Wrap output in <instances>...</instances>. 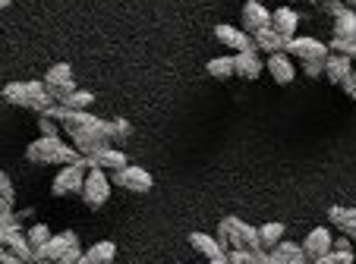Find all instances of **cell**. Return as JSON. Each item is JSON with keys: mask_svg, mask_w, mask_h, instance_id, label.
<instances>
[{"mask_svg": "<svg viewBox=\"0 0 356 264\" xmlns=\"http://www.w3.org/2000/svg\"><path fill=\"white\" fill-rule=\"evenodd\" d=\"M343 3H350V0H343Z\"/></svg>", "mask_w": 356, "mask_h": 264, "instance_id": "50", "label": "cell"}, {"mask_svg": "<svg viewBox=\"0 0 356 264\" xmlns=\"http://www.w3.org/2000/svg\"><path fill=\"white\" fill-rule=\"evenodd\" d=\"M79 195H82V202H86L92 211L104 208V204L111 202V176L104 173L101 167H92L86 173V183H82Z\"/></svg>", "mask_w": 356, "mask_h": 264, "instance_id": "4", "label": "cell"}, {"mask_svg": "<svg viewBox=\"0 0 356 264\" xmlns=\"http://www.w3.org/2000/svg\"><path fill=\"white\" fill-rule=\"evenodd\" d=\"M0 264H26L19 255H13L10 249H0Z\"/></svg>", "mask_w": 356, "mask_h": 264, "instance_id": "39", "label": "cell"}, {"mask_svg": "<svg viewBox=\"0 0 356 264\" xmlns=\"http://www.w3.org/2000/svg\"><path fill=\"white\" fill-rule=\"evenodd\" d=\"M318 7H322V13H328L331 19H337L341 13H347V10H350L343 0H318Z\"/></svg>", "mask_w": 356, "mask_h": 264, "instance_id": "28", "label": "cell"}, {"mask_svg": "<svg viewBox=\"0 0 356 264\" xmlns=\"http://www.w3.org/2000/svg\"><path fill=\"white\" fill-rule=\"evenodd\" d=\"M350 60H356V44H353V51H350Z\"/></svg>", "mask_w": 356, "mask_h": 264, "instance_id": "45", "label": "cell"}, {"mask_svg": "<svg viewBox=\"0 0 356 264\" xmlns=\"http://www.w3.org/2000/svg\"><path fill=\"white\" fill-rule=\"evenodd\" d=\"M127 151H120V148H114V145H104V148H98L95 155H88L86 157V167L92 170V167H101V170H120V167H127Z\"/></svg>", "mask_w": 356, "mask_h": 264, "instance_id": "11", "label": "cell"}, {"mask_svg": "<svg viewBox=\"0 0 356 264\" xmlns=\"http://www.w3.org/2000/svg\"><path fill=\"white\" fill-rule=\"evenodd\" d=\"M209 264H230V261H227V258H224V255H221V258H211V261H209Z\"/></svg>", "mask_w": 356, "mask_h": 264, "instance_id": "43", "label": "cell"}, {"mask_svg": "<svg viewBox=\"0 0 356 264\" xmlns=\"http://www.w3.org/2000/svg\"><path fill=\"white\" fill-rule=\"evenodd\" d=\"M92 104H95V95H92V91H86V88H76L73 95H67L63 107H70V110H88Z\"/></svg>", "mask_w": 356, "mask_h": 264, "instance_id": "25", "label": "cell"}, {"mask_svg": "<svg viewBox=\"0 0 356 264\" xmlns=\"http://www.w3.org/2000/svg\"><path fill=\"white\" fill-rule=\"evenodd\" d=\"M10 3H13V0H0V10H7Z\"/></svg>", "mask_w": 356, "mask_h": 264, "instance_id": "44", "label": "cell"}, {"mask_svg": "<svg viewBox=\"0 0 356 264\" xmlns=\"http://www.w3.org/2000/svg\"><path fill=\"white\" fill-rule=\"evenodd\" d=\"M309 3H318V0H309Z\"/></svg>", "mask_w": 356, "mask_h": 264, "instance_id": "48", "label": "cell"}, {"mask_svg": "<svg viewBox=\"0 0 356 264\" xmlns=\"http://www.w3.org/2000/svg\"><path fill=\"white\" fill-rule=\"evenodd\" d=\"M51 264H60V261H51Z\"/></svg>", "mask_w": 356, "mask_h": 264, "instance_id": "49", "label": "cell"}, {"mask_svg": "<svg viewBox=\"0 0 356 264\" xmlns=\"http://www.w3.org/2000/svg\"><path fill=\"white\" fill-rule=\"evenodd\" d=\"M51 236H54V233H51V227H47V224H32V227L26 230V239H29V245H32V249L44 245Z\"/></svg>", "mask_w": 356, "mask_h": 264, "instance_id": "26", "label": "cell"}, {"mask_svg": "<svg viewBox=\"0 0 356 264\" xmlns=\"http://www.w3.org/2000/svg\"><path fill=\"white\" fill-rule=\"evenodd\" d=\"M262 69H265V60L259 57V51H240V54H234V76H240V79L256 82L262 76Z\"/></svg>", "mask_w": 356, "mask_h": 264, "instance_id": "12", "label": "cell"}, {"mask_svg": "<svg viewBox=\"0 0 356 264\" xmlns=\"http://www.w3.org/2000/svg\"><path fill=\"white\" fill-rule=\"evenodd\" d=\"M350 73H353V60H350V57H343V54L325 57V79H328L331 85H341Z\"/></svg>", "mask_w": 356, "mask_h": 264, "instance_id": "16", "label": "cell"}, {"mask_svg": "<svg viewBox=\"0 0 356 264\" xmlns=\"http://www.w3.org/2000/svg\"><path fill=\"white\" fill-rule=\"evenodd\" d=\"M312 264H353V252H325V255L312 258Z\"/></svg>", "mask_w": 356, "mask_h": 264, "instance_id": "27", "label": "cell"}, {"mask_svg": "<svg viewBox=\"0 0 356 264\" xmlns=\"http://www.w3.org/2000/svg\"><path fill=\"white\" fill-rule=\"evenodd\" d=\"M284 54L287 57H296V60H325V57L331 54L328 44L318 38H309V35H293V38L284 44Z\"/></svg>", "mask_w": 356, "mask_h": 264, "instance_id": "8", "label": "cell"}, {"mask_svg": "<svg viewBox=\"0 0 356 264\" xmlns=\"http://www.w3.org/2000/svg\"><path fill=\"white\" fill-rule=\"evenodd\" d=\"M86 157H82V164H67V167L57 170L54 183H51V192H54L57 198H67V195H76V192H82V183H86Z\"/></svg>", "mask_w": 356, "mask_h": 264, "instance_id": "5", "label": "cell"}, {"mask_svg": "<svg viewBox=\"0 0 356 264\" xmlns=\"http://www.w3.org/2000/svg\"><path fill=\"white\" fill-rule=\"evenodd\" d=\"M26 161L29 164H82V155L67 145L60 136H38L35 142L26 145Z\"/></svg>", "mask_w": 356, "mask_h": 264, "instance_id": "2", "label": "cell"}, {"mask_svg": "<svg viewBox=\"0 0 356 264\" xmlns=\"http://www.w3.org/2000/svg\"><path fill=\"white\" fill-rule=\"evenodd\" d=\"M331 249H334V252H353V239H347V236H337L334 243H331Z\"/></svg>", "mask_w": 356, "mask_h": 264, "instance_id": "38", "label": "cell"}, {"mask_svg": "<svg viewBox=\"0 0 356 264\" xmlns=\"http://www.w3.org/2000/svg\"><path fill=\"white\" fill-rule=\"evenodd\" d=\"M224 258H227L230 264H249L252 252H246V249H227V252H224Z\"/></svg>", "mask_w": 356, "mask_h": 264, "instance_id": "33", "label": "cell"}, {"mask_svg": "<svg viewBox=\"0 0 356 264\" xmlns=\"http://www.w3.org/2000/svg\"><path fill=\"white\" fill-rule=\"evenodd\" d=\"M111 186H120V189L142 195V192H148L152 186H155V179H152V173H148L145 167L127 164V167H120V170H114V173H111Z\"/></svg>", "mask_w": 356, "mask_h": 264, "instance_id": "6", "label": "cell"}, {"mask_svg": "<svg viewBox=\"0 0 356 264\" xmlns=\"http://www.w3.org/2000/svg\"><path fill=\"white\" fill-rule=\"evenodd\" d=\"M287 264H312V261H309V258H306V252H300V255H296V258H290Z\"/></svg>", "mask_w": 356, "mask_h": 264, "instance_id": "41", "label": "cell"}, {"mask_svg": "<svg viewBox=\"0 0 356 264\" xmlns=\"http://www.w3.org/2000/svg\"><path fill=\"white\" fill-rule=\"evenodd\" d=\"M343 214H347V208H343V204H331V208H328V220H331V227H337V230H341Z\"/></svg>", "mask_w": 356, "mask_h": 264, "instance_id": "35", "label": "cell"}, {"mask_svg": "<svg viewBox=\"0 0 356 264\" xmlns=\"http://www.w3.org/2000/svg\"><path fill=\"white\" fill-rule=\"evenodd\" d=\"M341 233L356 243V208H347V214H343V224H341Z\"/></svg>", "mask_w": 356, "mask_h": 264, "instance_id": "30", "label": "cell"}, {"mask_svg": "<svg viewBox=\"0 0 356 264\" xmlns=\"http://www.w3.org/2000/svg\"><path fill=\"white\" fill-rule=\"evenodd\" d=\"M331 243H334V236H331L328 227H316V230H309L306 239H302V252H306V258L312 261V258L331 252Z\"/></svg>", "mask_w": 356, "mask_h": 264, "instance_id": "15", "label": "cell"}, {"mask_svg": "<svg viewBox=\"0 0 356 264\" xmlns=\"http://www.w3.org/2000/svg\"><path fill=\"white\" fill-rule=\"evenodd\" d=\"M252 44H256V51H268V54H277V51H284V44L287 41L281 38V35L275 32V28H259L256 35H252Z\"/></svg>", "mask_w": 356, "mask_h": 264, "instance_id": "18", "label": "cell"}, {"mask_svg": "<svg viewBox=\"0 0 356 264\" xmlns=\"http://www.w3.org/2000/svg\"><path fill=\"white\" fill-rule=\"evenodd\" d=\"M249 264H271V258H268V252H265V249H259V252H252V258H249Z\"/></svg>", "mask_w": 356, "mask_h": 264, "instance_id": "40", "label": "cell"}, {"mask_svg": "<svg viewBox=\"0 0 356 264\" xmlns=\"http://www.w3.org/2000/svg\"><path fill=\"white\" fill-rule=\"evenodd\" d=\"M334 38H343V41H350V44H356V13L353 10H347V13H341L334 19Z\"/></svg>", "mask_w": 356, "mask_h": 264, "instance_id": "21", "label": "cell"}, {"mask_svg": "<svg viewBox=\"0 0 356 264\" xmlns=\"http://www.w3.org/2000/svg\"><path fill=\"white\" fill-rule=\"evenodd\" d=\"M3 249H10V252H13V255H19V258H22V261H26V264H32V255H35V249H32V245H29L26 233H13V236H10V243L3 245Z\"/></svg>", "mask_w": 356, "mask_h": 264, "instance_id": "23", "label": "cell"}, {"mask_svg": "<svg viewBox=\"0 0 356 264\" xmlns=\"http://www.w3.org/2000/svg\"><path fill=\"white\" fill-rule=\"evenodd\" d=\"M189 245H193V249L199 252L205 261H211V258H221V255H224V249H221V243H218V236H209V233H202V230L189 233Z\"/></svg>", "mask_w": 356, "mask_h": 264, "instance_id": "17", "label": "cell"}, {"mask_svg": "<svg viewBox=\"0 0 356 264\" xmlns=\"http://www.w3.org/2000/svg\"><path fill=\"white\" fill-rule=\"evenodd\" d=\"M265 69L271 73V79H275L277 85H290V82L296 79L293 57H287L284 51H277V54H268V60H265Z\"/></svg>", "mask_w": 356, "mask_h": 264, "instance_id": "13", "label": "cell"}, {"mask_svg": "<svg viewBox=\"0 0 356 264\" xmlns=\"http://www.w3.org/2000/svg\"><path fill=\"white\" fill-rule=\"evenodd\" d=\"M79 258H82V249H79V245H73V249H67V252H63L60 264H76V261H79Z\"/></svg>", "mask_w": 356, "mask_h": 264, "instance_id": "37", "label": "cell"}, {"mask_svg": "<svg viewBox=\"0 0 356 264\" xmlns=\"http://www.w3.org/2000/svg\"><path fill=\"white\" fill-rule=\"evenodd\" d=\"M290 3H300V0H290Z\"/></svg>", "mask_w": 356, "mask_h": 264, "instance_id": "46", "label": "cell"}, {"mask_svg": "<svg viewBox=\"0 0 356 264\" xmlns=\"http://www.w3.org/2000/svg\"><path fill=\"white\" fill-rule=\"evenodd\" d=\"M271 26V10L265 7L262 0H246L243 3V13H240V28L246 35H256L259 28H268Z\"/></svg>", "mask_w": 356, "mask_h": 264, "instance_id": "9", "label": "cell"}, {"mask_svg": "<svg viewBox=\"0 0 356 264\" xmlns=\"http://www.w3.org/2000/svg\"><path fill=\"white\" fill-rule=\"evenodd\" d=\"M350 3H356V0H350ZM350 3H347V7H350Z\"/></svg>", "mask_w": 356, "mask_h": 264, "instance_id": "47", "label": "cell"}, {"mask_svg": "<svg viewBox=\"0 0 356 264\" xmlns=\"http://www.w3.org/2000/svg\"><path fill=\"white\" fill-rule=\"evenodd\" d=\"M215 38L221 41L224 48H230V51H256V44H252V35H246L243 28H236V26H227V22H221V26H215Z\"/></svg>", "mask_w": 356, "mask_h": 264, "instance_id": "10", "label": "cell"}, {"mask_svg": "<svg viewBox=\"0 0 356 264\" xmlns=\"http://www.w3.org/2000/svg\"><path fill=\"white\" fill-rule=\"evenodd\" d=\"M302 76H306V79H322L325 60H302Z\"/></svg>", "mask_w": 356, "mask_h": 264, "instance_id": "29", "label": "cell"}, {"mask_svg": "<svg viewBox=\"0 0 356 264\" xmlns=\"http://www.w3.org/2000/svg\"><path fill=\"white\" fill-rule=\"evenodd\" d=\"M73 245H79V236H76L73 230H63V233H54V236L47 239L44 245H38L32 255V264H51V261H60L63 252L73 249Z\"/></svg>", "mask_w": 356, "mask_h": 264, "instance_id": "7", "label": "cell"}, {"mask_svg": "<svg viewBox=\"0 0 356 264\" xmlns=\"http://www.w3.org/2000/svg\"><path fill=\"white\" fill-rule=\"evenodd\" d=\"M86 255L92 258L95 264H111V261H114V258H117V245L111 243V239H98V243H95L92 249L86 252Z\"/></svg>", "mask_w": 356, "mask_h": 264, "instance_id": "22", "label": "cell"}, {"mask_svg": "<svg viewBox=\"0 0 356 264\" xmlns=\"http://www.w3.org/2000/svg\"><path fill=\"white\" fill-rule=\"evenodd\" d=\"M218 243L221 249H246V252H259L262 243H259V227L243 224L240 217H224L218 224Z\"/></svg>", "mask_w": 356, "mask_h": 264, "instance_id": "3", "label": "cell"}, {"mask_svg": "<svg viewBox=\"0 0 356 264\" xmlns=\"http://www.w3.org/2000/svg\"><path fill=\"white\" fill-rule=\"evenodd\" d=\"M38 132H41V136H60V123H54L51 116L41 114L38 116Z\"/></svg>", "mask_w": 356, "mask_h": 264, "instance_id": "31", "label": "cell"}, {"mask_svg": "<svg viewBox=\"0 0 356 264\" xmlns=\"http://www.w3.org/2000/svg\"><path fill=\"white\" fill-rule=\"evenodd\" d=\"M205 73H209L211 79H218V82H227L230 76H234V57H230V54H224V57H211L209 67H205Z\"/></svg>", "mask_w": 356, "mask_h": 264, "instance_id": "20", "label": "cell"}, {"mask_svg": "<svg viewBox=\"0 0 356 264\" xmlns=\"http://www.w3.org/2000/svg\"><path fill=\"white\" fill-rule=\"evenodd\" d=\"M133 136V123L129 120H108V142L114 145V142H123V139H129Z\"/></svg>", "mask_w": 356, "mask_h": 264, "instance_id": "24", "label": "cell"}, {"mask_svg": "<svg viewBox=\"0 0 356 264\" xmlns=\"http://www.w3.org/2000/svg\"><path fill=\"white\" fill-rule=\"evenodd\" d=\"M284 230H287V227H284L281 220H268V224L259 227V243H262V249L265 252L275 249V245L284 239Z\"/></svg>", "mask_w": 356, "mask_h": 264, "instance_id": "19", "label": "cell"}, {"mask_svg": "<svg viewBox=\"0 0 356 264\" xmlns=\"http://www.w3.org/2000/svg\"><path fill=\"white\" fill-rule=\"evenodd\" d=\"M262 3H265V0H262Z\"/></svg>", "mask_w": 356, "mask_h": 264, "instance_id": "51", "label": "cell"}, {"mask_svg": "<svg viewBox=\"0 0 356 264\" xmlns=\"http://www.w3.org/2000/svg\"><path fill=\"white\" fill-rule=\"evenodd\" d=\"M0 198H3V202H10V204H13V198H16V189H13L10 176L3 173V170H0Z\"/></svg>", "mask_w": 356, "mask_h": 264, "instance_id": "32", "label": "cell"}, {"mask_svg": "<svg viewBox=\"0 0 356 264\" xmlns=\"http://www.w3.org/2000/svg\"><path fill=\"white\" fill-rule=\"evenodd\" d=\"M0 98L13 107H29L35 114H47V107L54 104V98L47 95L44 82L38 79H29V82H7V85L0 88Z\"/></svg>", "mask_w": 356, "mask_h": 264, "instance_id": "1", "label": "cell"}, {"mask_svg": "<svg viewBox=\"0 0 356 264\" xmlns=\"http://www.w3.org/2000/svg\"><path fill=\"white\" fill-rule=\"evenodd\" d=\"M271 28H275L277 35H281L284 41H290L296 35V28H300V13H296L293 7H277L271 10Z\"/></svg>", "mask_w": 356, "mask_h": 264, "instance_id": "14", "label": "cell"}, {"mask_svg": "<svg viewBox=\"0 0 356 264\" xmlns=\"http://www.w3.org/2000/svg\"><path fill=\"white\" fill-rule=\"evenodd\" d=\"M328 51H331V54H343V57H350V51H353V44H350V41H343V38H331Z\"/></svg>", "mask_w": 356, "mask_h": 264, "instance_id": "34", "label": "cell"}, {"mask_svg": "<svg viewBox=\"0 0 356 264\" xmlns=\"http://www.w3.org/2000/svg\"><path fill=\"white\" fill-rule=\"evenodd\" d=\"M16 217H19V220H29V217H35V208H22V211H16Z\"/></svg>", "mask_w": 356, "mask_h": 264, "instance_id": "42", "label": "cell"}, {"mask_svg": "<svg viewBox=\"0 0 356 264\" xmlns=\"http://www.w3.org/2000/svg\"><path fill=\"white\" fill-rule=\"evenodd\" d=\"M341 88H343V95H347V98H350V101H353V104H356V69H353V73H350V76H347V79H343V82H341Z\"/></svg>", "mask_w": 356, "mask_h": 264, "instance_id": "36", "label": "cell"}]
</instances>
